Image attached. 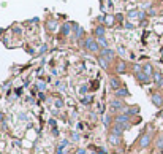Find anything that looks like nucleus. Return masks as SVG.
Listing matches in <instances>:
<instances>
[{
	"mask_svg": "<svg viewBox=\"0 0 163 154\" xmlns=\"http://www.w3.org/2000/svg\"><path fill=\"white\" fill-rule=\"evenodd\" d=\"M138 14H139V11L133 10V11H130V13H128V17H138Z\"/></svg>",
	"mask_w": 163,
	"mask_h": 154,
	"instance_id": "22",
	"label": "nucleus"
},
{
	"mask_svg": "<svg viewBox=\"0 0 163 154\" xmlns=\"http://www.w3.org/2000/svg\"><path fill=\"white\" fill-rule=\"evenodd\" d=\"M98 62H100V65H101L103 68H108V65H109V59H106V57H103V56L98 57Z\"/></svg>",
	"mask_w": 163,
	"mask_h": 154,
	"instance_id": "10",
	"label": "nucleus"
},
{
	"mask_svg": "<svg viewBox=\"0 0 163 154\" xmlns=\"http://www.w3.org/2000/svg\"><path fill=\"white\" fill-rule=\"evenodd\" d=\"M152 103L160 108V106L163 105V98H161V95H160V94H154V95H152Z\"/></svg>",
	"mask_w": 163,
	"mask_h": 154,
	"instance_id": "5",
	"label": "nucleus"
},
{
	"mask_svg": "<svg viewBox=\"0 0 163 154\" xmlns=\"http://www.w3.org/2000/svg\"><path fill=\"white\" fill-rule=\"evenodd\" d=\"M119 141H120V137H117V135H114V133L109 135V143L111 144H119Z\"/></svg>",
	"mask_w": 163,
	"mask_h": 154,
	"instance_id": "12",
	"label": "nucleus"
},
{
	"mask_svg": "<svg viewBox=\"0 0 163 154\" xmlns=\"http://www.w3.org/2000/svg\"><path fill=\"white\" fill-rule=\"evenodd\" d=\"M106 22H108V24H111V22H113V17H111V16H109V17H106Z\"/></svg>",
	"mask_w": 163,
	"mask_h": 154,
	"instance_id": "29",
	"label": "nucleus"
},
{
	"mask_svg": "<svg viewBox=\"0 0 163 154\" xmlns=\"http://www.w3.org/2000/svg\"><path fill=\"white\" fill-rule=\"evenodd\" d=\"M125 110V105L122 100H119V98H116V100H111V111L116 113V111H124Z\"/></svg>",
	"mask_w": 163,
	"mask_h": 154,
	"instance_id": "2",
	"label": "nucleus"
},
{
	"mask_svg": "<svg viewBox=\"0 0 163 154\" xmlns=\"http://www.w3.org/2000/svg\"><path fill=\"white\" fill-rule=\"evenodd\" d=\"M101 56L106 57V59H109V60H113L114 59V52L109 48H105V49H101Z\"/></svg>",
	"mask_w": 163,
	"mask_h": 154,
	"instance_id": "6",
	"label": "nucleus"
},
{
	"mask_svg": "<svg viewBox=\"0 0 163 154\" xmlns=\"http://www.w3.org/2000/svg\"><path fill=\"white\" fill-rule=\"evenodd\" d=\"M152 141V135L150 133H144L142 137H141V140H139V144L142 148H146V146H149V143Z\"/></svg>",
	"mask_w": 163,
	"mask_h": 154,
	"instance_id": "3",
	"label": "nucleus"
},
{
	"mask_svg": "<svg viewBox=\"0 0 163 154\" xmlns=\"http://www.w3.org/2000/svg\"><path fill=\"white\" fill-rule=\"evenodd\" d=\"M56 106H57V108H62V106H63V102H62V100H56Z\"/></svg>",
	"mask_w": 163,
	"mask_h": 154,
	"instance_id": "27",
	"label": "nucleus"
},
{
	"mask_svg": "<svg viewBox=\"0 0 163 154\" xmlns=\"http://www.w3.org/2000/svg\"><path fill=\"white\" fill-rule=\"evenodd\" d=\"M116 95H117V97H128L130 94H128V90H127V89H122V87H120V89L116 90Z\"/></svg>",
	"mask_w": 163,
	"mask_h": 154,
	"instance_id": "11",
	"label": "nucleus"
},
{
	"mask_svg": "<svg viewBox=\"0 0 163 154\" xmlns=\"http://www.w3.org/2000/svg\"><path fill=\"white\" fill-rule=\"evenodd\" d=\"M78 154H86V151L84 149H78Z\"/></svg>",
	"mask_w": 163,
	"mask_h": 154,
	"instance_id": "32",
	"label": "nucleus"
},
{
	"mask_svg": "<svg viewBox=\"0 0 163 154\" xmlns=\"http://www.w3.org/2000/svg\"><path fill=\"white\" fill-rule=\"evenodd\" d=\"M142 71H144V73H146L147 76H150V75H154V73H152V67H150L149 64H146V65H144V67H142Z\"/></svg>",
	"mask_w": 163,
	"mask_h": 154,
	"instance_id": "17",
	"label": "nucleus"
},
{
	"mask_svg": "<svg viewBox=\"0 0 163 154\" xmlns=\"http://www.w3.org/2000/svg\"><path fill=\"white\" fill-rule=\"evenodd\" d=\"M139 111L138 106H131V108H125V110L122 111V114H127V116H131V114H136Z\"/></svg>",
	"mask_w": 163,
	"mask_h": 154,
	"instance_id": "7",
	"label": "nucleus"
},
{
	"mask_svg": "<svg viewBox=\"0 0 163 154\" xmlns=\"http://www.w3.org/2000/svg\"><path fill=\"white\" fill-rule=\"evenodd\" d=\"M89 102H90V97H84V98H83V103H84V105H87Z\"/></svg>",
	"mask_w": 163,
	"mask_h": 154,
	"instance_id": "28",
	"label": "nucleus"
},
{
	"mask_svg": "<svg viewBox=\"0 0 163 154\" xmlns=\"http://www.w3.org/2000/svg\"><path fill=\"white\" fill-rule=\"evenodd\" d=\"M44 51H46V44H43V46H41V49H40V52H44Z\"/></svg>",
	"mask_w": 163,
	"mask_h": 154,
	"instance_id": "31",
	"label": "nucleus"
},
{
	"mask_svg": "<svg viewBox=\"0 0 163 154\" xmlns=\"http://www.w3.org/2000/svg\"><path fill=\"white\" fill-rule=\"evenodd\" d=\"M111 121H113V119H111L109 114H105V116H103V124L106 125V127H109V125H111Z\"/></svg>",
	"mask_w": 163,
	"mask_h": 154,
	"instance_id": "18",
	"label": "nucleus"
},
{
	"mask_svg": "<svg viewBox=\"0 0 163 154\" xmlns=\"http://www.w3.org/2000/svg\"><path fill=\"white\" fill-rule=\"evenodd\" d=\"M157 148H158L160 151H163V135H161V137L157 140Z\"/></svg>",
	"mask_w": 163,
	"mask_h": 154,
	"instance_id": "21",
	"label": "nucleus"
},
{
	"mask_svg": "<svg viewBox=\"0 0 163 154\" xmlns=\"http://www.w3.org/2000/svg\"><path fill=\"white\" fill-rule=\"evenodd\" d=\"M37 86H38V89H40V90H44V83H43V81H38Z\"/></svg>",
	"mask_w": 163,
	"mask_h": 154,
	"instance_id": "25",
	"label": "nucleus"
},
{
	"mask_svg": "<svg viewBox=\"0 0 163 154\" xmlns=\"http://www.w3.org/2000/svg\"><path fill=\"white\" fill-rule=\"evenodd\" d=\"M154 81H155L157 84H160L161 81H163V76H161V73H158V71H155V73H154Z\"/></svg>",
	"mask_w": 163,
	"mask_h": 154,
	"instance_id": "16",
	"label": "nucleus"
},
{
	"mask_svg": "<svg viewBox=\"0 0 163 154\" xmlns=\"http://www.w3.org/2000/svg\"><path fill=\"white\" fill-rule=\"evenodd\" d=\"M2 119H3V114H2V113H0V121H2Z\"/></svg>",
	"mask_w": 163,
	"mask_h": 154,
	"instance_id": "33",
	"label": "nucleus"
},
{
	"mask_svg": "<svg viewBox=\"0 0 163 154\" xmlns=\"http://www.w3.org/2000/svg\"><path fill=\"white\" fill-rule=\"evenodd\" d=\"M125 71V62H117V73H124Z\"/></svg>",
	"mask_w": 163,
	"mask_h": 154,
	"instance_id": "19",
	"label": "nucleus"
},
{
	"mask_svg": "<svg viewBox=\"0 0 163 154\" xmlns=\"http://www.w3.org/2000/svg\"><path fill=\"white\" fill-rule=\"evenodd\" d=\"M144 16H146V13H144V11H139V14H138V17H144Z\"/></svg>",
	"mask_w": 163,
	"mask_h": 154,
	"instance_id": "30",
	"label": "nucleus"
},
{
	"mask_svg": "<svg viewBox=\"0 0 163 154\" xmlns=\"http://www.w3.org/2000/svg\"><path fill=\"white\" fill-rule=\"evenodd\" d=\"M124 127H122V124H114L113 125V129H111V133H114V135H117V137H122V133H124Z\"/></svg>",
	"mask_w": 163,
	"mask_h": 154,
	"instance_id": "4",
	"label": "nucleus"
},
{
	"mask_svg": "<svg viewBox=\"0 0 163 154\" xmlns=\"http://www.w3.org/2000/svg\"><path fill=\"white\" fill-rule=\"evenodd\" d=\"M109 84H111V87H113L114 90H117V89H120V87H119V79H117V78H111V81H109Z\"/></svg>",
	"mask_w": 163,
	"mask_h": 154,
	"instance_id": "13",
	"label": "nucleus"
},
{
	"mask_svg": "<svg viewBox=\"0 0 163 154\" xmlns=\"http://www.w3.org/2000/svg\"><path fill=\"white\" fill-rule=\"evenodd\" d=\"M48 27H49V30H56V29H57V24H56V22H52V21H51V22L48 24Z\"/></svg>",
	"mask_w": 163,
	"mask_h": 154,
	"instance_id": "23",
	"label": "nucleus"
},
{
	"mask_svg": "<svg viewBox=\"0 0 163 154\" xmlns=\"http://www.w3.org/2000/svg\"><path fill=\"white\" fill-rule=\"evenodd\" d=\"M136 78L139 83H149V76L144 73V71H139V73H136Z\"/></svg>",
	"mask_w": 163,
	"mask_h": 154,
	"instance_id": "8",
	"label": "nucleus"
},
{
	"mask_svg": "<svg viewBox=\"0 0 163 154\" xmlns=\"http://www.w3.org/2000/svg\"><path fill=\"white\" fill-rule=\"evenodd\" d=\"M70 27H71L70 24H65V25L62 27V33H63V35H70V32H71V29H70Z\"/></svg>",
	"mask_w": 163,
	"mask_h": 154,
	"instance_id": "20",
	"label": "nucleus"
},
{
	"mask_svg": "<svg viewBox=\"0 0 163 154\" xmlns=\"http://www.w3.org/2000/svg\"><path fill=\"white\" fill-rule=\"evenodd\" d=\"M71 137H73V140H76V141H78V140L81 138L79 135H78V132H73V133H71Z\"/></svg>",
	"mask_w": 163,
	"mask_h": 154,
	"instance_id": "26",
	"label": "nucleus"
},
{
	"mask_svg": "<svg viewBox=\"0 0 163 154\" xmlns=\"http://www.w3.org/2000/svg\"><path fill=\"white\" fill-rule=\"evenodd\" d=\"M73 27H75V33H76V37H83V35H84V30L83 29H81V27L79 25H76V24H73Z\"/></svg>",
	"mask_w": 163,
	"mask_h": 154,
	"instance_id": "15",
	"label": "nucleus"
},
{
	"mask_svg": "<svg viewBox=\"0 0 163 154\" xmlns=\"http://www.w3.org/2000/svg\"><path fill=\"white\" fill-rule=\"evenodd\" d=\"M87 92V86H81L79 87V94H86Z\"/></svg>",
	"mask_w": 163,
	"mask_h": 154,
	"instance_id": "24",
	"label": "nucleus"
},
{
	"mask_svg": "<svg viewBox=\"0 0 163 154\" xmlns=\"http://www.w3.org/2000/svg\"><path fill=\"white\" fill-rule=\"evenodd\" d=\"M84 48L87 49V51H90V52H97L98 49H100V46H98V43L92 38V37H89V38H86V41H84Z\"/></svg>",
	"mask_w": 163,
	"mask_h": 154,
	"instance_id": "1",
	"label": "nucleus"
},
{
	"mask_svg": "<svg viewBox=\"0 0 163 154\" xmlns=\"http://www.w3.org/2000/svg\"><path fill=\"white\" fill-rule=\"evenodd\" d=\"M97 43H98V46H101L103 49H105V48H108V41H106V38H105V37L97 38Z\"/></svg>",
	"mask_w": 163,
	"mask_h": 154,
	"instance_id": "14",
	"label": "nucleus"
},
{
	"mask_svg": "<svg viewBox=\"0 0 163 154\" xmlns=\"http://www.w3.org/2000/svg\"><path fill=\"white\" fill-rule=\"evenodd\" d=\"M95 35H97V38L105 37V27H103V25H98L97 29H95Z\"/></svg>",
	"mask_w": 163,
	"mask_h": 154,
	"instance_id": "9",
	"label": "nucleus"
}]
</instances>
